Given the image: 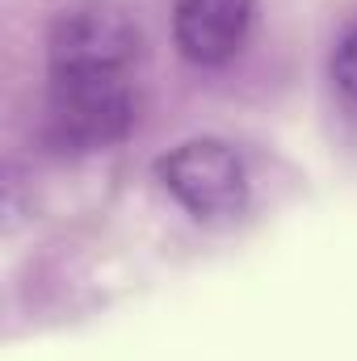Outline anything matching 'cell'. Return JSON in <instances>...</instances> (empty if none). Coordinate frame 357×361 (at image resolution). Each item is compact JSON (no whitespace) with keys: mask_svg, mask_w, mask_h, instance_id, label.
<instances>
[{"mask_svg":"<svg viewBox=\"0 0 357 361\" xmlns=\"http://www.w3.org/2000/svg\"><path fill=\"white\" fill-rule=\"evenodd\" d=\"M51 63H114L131 68L139 55V30L135 21L105 4V0H85L72 4L55 17L51 25Z\"/></svg>","mask_w":357,"mask_h":361,"instance_id":"3","label":"cell"},{"mask_svg":"<svg viewBox=\"0 0 357 361\" xmlns=\"http://www.w3.org/2000/svg\"><path fill=\"white\" fill-rule=\"evenodd\" d=\"M253 30V0H177L173 42L193 68H223Z\"/></svg>","mask_w":357,"mask_h":361,"instance_id":"4","label":"cell"},{"mask_svg":"<svg viewBox=\"0 0 357 361\" xmlns=\"http://www.w3.org/2000/svg\"><path fill=\"white\" fill-rule=\"evenodd\" d=\"M332 76H337V85L349 92L357 101V25L337 42V55H332Z\"/></svg>","mask_w":357,"mask_h":361,"instance_id":"5","label":"cell"},{"mask_svg":"<svg viewBox=\"0 0 357 361\" xmlns=\"http://www.w3.org/2000/svg\"><path fill=\"white\" fill-rule=\"evenodd\" d=\"M164 193L198 223H231L248 210V169L223 139H189L156 160Z\"/></svg>","mask_w":357,"mask_h":361,"instance_id":"2","label":"cell"},{"mask_svg":"<svg viewBox=\"0 0 357 361\" xmlns=\"http://www.w3.org/2000/svg\"><path fill=\"white\" fill-rule=\"evenodd\" d=\"M131 68L114 63H51L47 130L68 152H105L135 126Z\"/></svg>","mask_w":357,"mask_h":361,"instance_id":"1","label":"cell"}]
</instances>
